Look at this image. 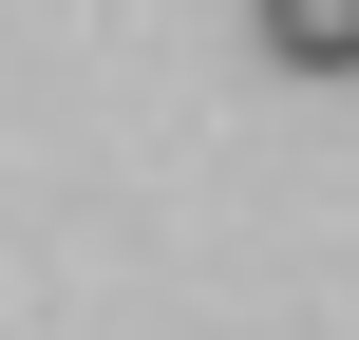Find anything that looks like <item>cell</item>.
Segmentation results:
<instances>
[{
  "mask_svg": "<svg viewBox=\"0 0 359 340\" xmlns=\"http://www.w3.org/2000/svg\"><path fill=\"white\" fill-rule=\"evenodd\" d=\"M246 38L284 76H359V0H246Z\"/></svg>",
  "mask_w": 359,
  "mask_h": 340,
  "instance_id": "obj_1",
  "label": "cell"
}]
</instances>
